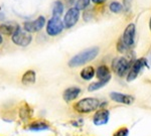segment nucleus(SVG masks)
I'll return each instance as SVG.
<instances>
[{
  "label": "nucleus",
  "mask_w": 151,
  "mask_h": 136,
  "mask_svg": "<svg viewBox=\"0 0 151 136\" xmlns=\"http://www.w3.org/2000/svg\"><path fill=\"white\" fill-rule=\"evenodd\" d=\"M64 12V4L60 1H55L53 4V8H52V16H58L60 17V15Z\"/></svg>",
  "instance_id": "aec40b11"
},
{
  "label": "nucleus",
  "mask_w": 151,
  "mask_h": 136,
  "mask_svg": "<svg viewBox=\"0 0 151 136\" xmlns=\"http://www.w3.org/2000/svg\"><path fill=\"white\" fill-rule=\"evenodd\" d=\"M149 25H150V30H151V18H150V23H149Z\"/></svg>",
  "instance_id": "cd10ccee"
},
{
  "label": "nucleus",
  "mask_w": 151,
  "mask_h": 136,
  "mask_svg": "<svg viewBox=\"0 0 151 136\" xmlns=\"http://www.w3.org/2000/svg\"><path fill=\"white\" fill-rule=\"evenodd\" d=\"M131 4H132V0H123V8L127 12L131 9Z\"/></svg>",
  "instance_id": "393cba45"
},
{
  "label": "nucleus",
  "mask_w": 151,
  "mask_h": 136,
  "mask_svg": "<svg viewBox=\"0 0 151 136\" xmlns=\"http://www.w3.org/2000/svg\"><path fill=\"white\" fill-rule=\"evenodd\" d=\"M129 134V130L126 127H122L120 129H118L114 133L113 136H128Z\"/></svg>",
  "instance_id": "5701e85b"
},
{
  "label": "nucleus",
  "mask_w": 151,
  "mask_h": 136,
  "mask_svg": "<svg viewBox=\"0 0 151 136\" xmlns=\"http://www.w3.org/2000/svg\"><path fill=\"white\" fill-rule=\"evenodd\" d=\"M31 40H32V37H31L30 33L28 31L26 30L22 31L19 30V28L12 35V42L15 43V45H20V47H26V45H28L30 43Z\"/></svg>",
  "instance_id": "20e7f679"
},
{
  "label": "nucleus",
  "mask_w": 151,
  "mask_h": 136,
  "mask_svg": "<svg viewBox=\"0 0 151 136\" xmlns=\"http://www.w3.org/2000/svg\"><path fill=\"white\" fill-rule=\"evenodd\" d=\"M131 63L126 59V58H117L113 60V64H112V68H113V71L116 73L118 76L123 77L125 75V73L130 69Z\"/></svg>",
  "instance_id": "7ed1b4c3"
},
{
  "label": "nucleus",
  "mask_w": 151,
  "mask_h": 136,
  "mask_svg": "<svg viewBox=\"0 0 151 136\" xmlns=\"http://www.w3.org/2000/svg\"><path fill=\"white\" fill-rule=\"evenodd\" d=\"M64 30V23L58 16H52V19L47 22V31L50 35H58Z\"/></svg>",
  "instance_id": "423d86ee"
},
{
  "label": "nucleus",
  "mask_w": 151,
  "mask_h": 136,
  "mask_svg": "<svg viewBox=\"0 0 151 136\" xmlns=\"http://www.w3.org/2000/svg\"><path fill=\"white\" fill-rule=\"evenodd\" d=\"M35 72L29 70L26 73H24V75L22 76V79H21V82H22L23 85L25 86H29V85H32L35 83Z\"/></svg>",
  "instance_id": "4468645a"
},
{
  "label": "nucleus",
  "mask_w": 151,
  "mask_h": 136,
  "mask_svg": "<svg viewBox=\"0 0 151 136\" xmlns=\"http://www.w3.org/2000/svg\"><path fill=\"white\" fill-rule=\"evenodd\" d=\"M100 106V101L96 98H85L75 104L74 109L79 113H90L97 110Z\"/></svg>",
  "instance_id": "f03ea898"
},
{
  "label": "nucleus",
  "mask_w": 151,
  "mask_h": 136,
  "mask_svg": "<svg viewBox=\"0 0 151 136\" xmlns=\"http://www.w3.org/2000/svg\"><path fill=\"white\" fill-rule=\"evenodd\" d=\"M29 129L30 130H35V131H41V130H47L50 128V125L45 122L42 121H35L32 124L29 125Z\"/></svg>",
  "instance_id": "a211bd4d"
},
{
  "label": "nucleus",
  "mask_w": 151,
  "mask_h": 136,
  "mask_svg": "<svg viewBox=\"0 0 151 136\" xmlns=\"http://www.w3.org/2000/svg\"><path fill=\"white\" fill-rule=\"evenodd\" d=\"M109 116H110V112L108 110H106V109L99 110L98 112H96V114H95L93 117L94 124L97 126L107 124L109 121Z\"/></svg>",
  "instance_id": "9b49d317"
},
{
  "label": "nucleus",
  "mask_w": 151,
  "mask_h": 136,
  "mask_svg": "<svg viewBox=\"0 0 151 136\" xmlns=\"http://www.w3.org/2000/svg\"><path fill=\"white\" fill-rule=\"evenodd\" d=\"M80 17V10L77 9L76 7H73L68 10L67 14L65 15L64 18V26L67 28H70L78 22Z\"/></svg>",
  "instance_id": "0eeeda50"
},
{
  "label": "nucleus",
  "mask_w": 151,
  "mask_h": 136,
  "mask_svg": "<svg viewBox=\"0 0 151 136\" xmlns=\"http://www.w3.org/2000/svg\"><path fill=\"white\" fill-rule=\"evenodd\" d=\"M19 28V26L17 24H12V23H3L0 25V31H1L3 35H13L16 30Z\"/></svg>",
  "instance_id": "ddd939ff"
},
{
  "label": "nucleus",
  "mask_w": 151,
  "mask_h": 136,
  "mask_svg": "<svg viewBox=\"0 0 151 136\" xmlns=\"http://www.w3.org/2000/svg\"><path fill=\"white\" fill-rule=\"evenodd\" d=\"M135 25L133 23H130L127 25V27L125 28V31L123 33L122 36V42L127 45L128 47H132L134 43V40H135Z\"/></svg>",
  "instance_id": "1a4fd4ad"
},
{
  "label": "nucleus",
  "mask_w": 151,
  "mask_h": 136,
  "mask_svg": "<svg viewBox=\"0 0 151 136\" xmlns=\"http://www.w3.org/2000/svg\"><path fill=\"white\" fill-rule=\"evenodd\" d=\"M90 1L91 0H77V3H76V8L79 9V10H83L86 7L89 6Z\"/></svg>",
  "instance_id": "4be33fe9"
},
{
  "label": "nucleus",
  "mask_w": 151,
  "mask_h": 136,
  "mask_svg": "<svg viewBox=\"0 0 151 136\" xmlns=\"http://www.w3.org/2000/svg\"><path fill=\"white\" fill-rule=\"evenodd\" d=\"M110 79H111V77L106 78V79H103V80H99L98 82H95V83L90 85L89 89H88V90H89L90 92H93V91H96V90H99V89L103 88L105 85H107L109 83Z\"/></svg>",
  "instance_id": "dca6fc26"
},
{
  "label": "nucleus",
  "mask_w": 151,
  "mask_h": 136,
  "mask_svg": "<svg viewBox=\"0 0 151 136\" xmlns=\"http://www.w3.org/2000/svg\"><path fill=\"white\" fill-rule=\"evenodd\" d=\"M2 43V36H1V35H0V45Z\"/></svg>",
  "instance_id": "bb28decb"
},
{
  "label": "nucleus",
  "mask_w": 151,
  "mask_h": 136,
  "mask_svg": "<svg viewBox=\"0 0 151 136\" xmlns=\"http://www.w3.org/2000/svg\"><path fill=\"white\" fill-rule=\"evenodd\" d=\"M19 116L20 118L22 119L23 121H26V120H29L32 116V109L29 107L27 104H23L21 106L20 110H19Z\"/></svg>",
  "instance_id": "2eb2a0df"
},
{
  "label": "nucleus",
  "mask_w": 151,
  "mask_h": 136,
  "mask_svg": "<svg viewBox=\"0 0 151 136\" xmlns=\"http://www.w3.org/2000/svg\"><path fill=\"white\" fill-rule=\"evenodd\" d=\"M45 23V18L43 16H40L33 21H28L24 23V30L28 32H37L42 30Z\"/></svg>",
  "instance_id": "6e6552de"
},
{
  "label": "nucleus",
  "mask_w": 151,
  "mask_h": 136,
  "mask_svg": "<svg viewBox=\"0 0 151 136\" xmlns=\"http://www.w3.org/2000/svg\"><path fill=\"white\" fill-rule=\"evenodd\" d=\"M144 67H147V60L144 58L139 59L134 62V64L131 65L130 69H129V74L127 77V81L131 82L133 80H135L137 76L139 75V73L142 71V69Z\"/></svg>",
  "instance_id": "39448f33"
},
{
  "label": "nucleus",
  "mask_w": 151,
  "mask_h": 136,
  "mask_svg": "<svg viewBox=\"0 0 151 136\" xmlns=\"http://www.w3.org/2000/svg\"><path fill=\"white\" fill-rule=\"evenodd\" d=\"M80 93H81V89L80 88H78V87H70V88L65 90L63 97H64V100L65 102H70L75 100L80 95Z\"/></svg>",
  "instance_id": "f8f14e48"
},
{
  "label": "nucleus",
  "mask_w": 151,
  "mask_h": 136,
  "mask_svg": "<svg viewBox=\"0 0 151 136\" xmlns=\"http://www.w3.org/2000/svg\"><path fill=\"white\" fill-rule=\"evenodd\" d=\"M150 63H151V58H150Z\"/></svg>",
  "instance_id": "c85d7f7f"
},
{
  "label": "nucleus",
  "mask_w": 151,
  "mask_h": 136,
  "mask_svg": "<svg viewBox=\"0 0 151 136\" xmlns=\"http://www.w3.org/2000/svg\"><path fill=\"white\" fill-rule=\"evenodd\" d=\"M98 53H99V47H97L85 50L84 52L78 53L77 55L72 58L69 62V65L70 68H76V67L83 65L87 64V63L91 62V60H93L98 55Z\"/></svg>",
  "instance_id": "f257e3e1"
},
{
  "label": "nucleus",
  "mask_w": 151,
  "mask_h": 136,
  "mask_svg": "<svg viewBox=\"0 0 151 136\" xmlns=\"http://www.w3.org/2000/svg\"><path fill=\"white\" fill-rule=\"evenodd\" d=\"M128 47L125 45L123 42H122V40H119V42H118V45H117V50H118V52L119 53H125L126 50H128Z\"/></svg>",
  "instance_id": "b1692460"
},
{
  "label": "nucleus",
  "mask_w": 151,
  "mask_h": 136,
  "mask_svg": "<svg viewBox=\"0 0 151 136\" xmlns=\"http://www.w3.org/2000/svg\"><path fill=\"white\" fill-rule=\"evenodd\" d=\"M110 98L113 101L117 102V103L125 104V105H131L134 102V97L131 95H126L122 93H117V92H113L110 94Z\"/></svg>",
  "instance_id": "9d476101"
},
{
  "label": "nucleus",
  "mask_w": 151,
  "mask_h": 136,
  "mask_svg": "<svg viewBox=\"0 0 151 136\" xmlns=\"http://www.w3.org/2000/svg\"><path fill=\"white\" fill-rule=\"evenodd\" d=\"M94 76H95V70L93 67H86L81 72V77L84 80H87V81L88 80H91Z\"/></svg>",
  "instance_id": "6ab92c4d"
},
{
  "label": "nucleus",
  "mask_w": 151,
  "mask_h": 136,
  "mask_svg": "<svg viewBox=\"0 0 151 136\" xmlns=\"http://www.w3.org/2000/svg\"><path fill=\"white\" fill-rule=\"evenodd\" d=\"M109 8H110V10L113 12V13H119V12L122 11L123 6H122V4H120L119 2L114 1L109 5Z\"/></svg>",
  "instance_id": "412c9836"
},
{
  "label": "nucleus",
  "mask_w": 151,
  "mask_h": 136,
  "mask_svg": "<svg viewBox=\"0 0 151 136\" xmlns=\"http://www.w3.org/2000/svg\"><path fill=\"white\" fill-rule=\"evenodd\" d=\"M92 1H93L94 3L100 4V3H103V2H105V1H106V0H92Z\"/></svg>",
  "instance_id": "a878e982"
},
{
  "label": "nucleus",
  "mask_w": 151,
  "mask_h": 136,
  "mask_svg": "<svg viewBox=\"0 0 151 136\" xmlns=\"http://www.w3.org/2000/svg\"><path fill=\"white\" fill-rule=\"evenodd\" d=\"M109 77H111L109 68L107 67V65H100L98 68V70H97V78H98L99 80H103Z\"/></svg>",
  "instance_id": "f3484780"
}]
</instances>
